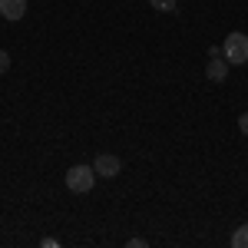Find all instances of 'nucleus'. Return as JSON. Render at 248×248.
<instances>
[{
	"label": "nucleus",
	"mask_w": 248,
	"mask_h": 248,
	"mask_svg": "<svg viewBox=\"0 0 248 248\" xmlns=\"http://www.w3.org/2000/svg\"><path fill=\"white\" fill-rule=\"evenodd\" d=\"M238 129H242V133L248 136V113H242V116H238Z\"/></svg>",
	"instance_id": "9"
},
{
	"label": "nucleus",
	"mask_w": 248,
	"mask_h": 248,
	"mask_svg": "<svg viewBox=\"0 0 248 248\" xmlns=\"http://www.w3.org/2000/svg\"><path fill=\"white\" fill-rule=\"evenodd\" d=\"M229 66H232L229 60L222 63V60H218V57H212V63H209V66H205V77H209L212 83H225V77H229Z\"/></svg>",
	"instance_id": "5"
},
{
	"label": "nucleus",
	"mask_w": 248,
	"mask_h": 248,
	"mask_svg": "<svg viewBox=\"0 0 248 248\" xmlns=\"http://www.w3.org/2000/svg\"><path fill=\"white\" fill-rule=\"evenodd\" d=\"M93 169H96V175H99V179H116V175H119V169H123V162H119L113 153H99L93 159Z\"/></svg>",
	"instance_id": "3"
},
{
	"label": "nucleus",
	"mask_w": 248,
	"mask_h": 248,
	"mask_svg": "<svg viewBox=\"0 0 248 248\" xmlns=\"http://www.w3.org/2000/svg\"><path fill=\"white\" fill-rule=\"evenodd\" d=\"M149 3H153L155 10H162V14H172L175 10V0H149Z\"/></svg>",
	"instance_id": "7"
},
{
	"label": "nucleus",
	"mask_w": 248,
	"mask_h": 248,
	"mask_svg": "<svg viewBox=\"0 0 248 248\" xmlns=\"http://www.w3.org/2000/svg\"><path fill=\"white\" fill-rule=\"evenodd\" d=\"M222 53H225V60H229L232 66H245V63H248V37L242 33V30L229 33V37H225V46H222Z\"/></svg>",
	"instance_id": "2"
},
{
	"label": "nucleus",
	"mask_w": 248,
	"mask_h": 248,
	"mask_svg": "<svg viewBox=\"0 0 248 248\" xmlns=\"http://www.w3.org/2000/svg\"><path fill=\"white\" fill-rule=\"evenodd\" d=\"M126 248H146V238H129V245Z\"/></svg>",
	"instance_id": "10"
},
{
	"label": "nucleus",
	"mask_w": 248,
	"mask_h": 248,
	"mask_svg": "<svg viewBox=\"0 0 248 248\" xmlns=\"http://www.w3.org/2000/svg\"><path fill=\"white\" fill-rule=\"evenodd\" d=\"M232 248H248V225H238L232 232Z\"/></svg>",
	"instance_id": "6"
},
{
	"label": "nucleus",
	"mask_w": 248,
	"mask_h": 248,
	"mask_svg": "<svg viewBox=\"0 0 248 248\" xmlns=\"http://www.w3.org/2000/svg\"><path fill=\"white\" fill-rule=\"evenodd\" d=\"M63 182H66V189H70V192L86 195V192L96 186V169L79 162V166H73V169H66V179H63Z\"/></svg>",
	"instance_id": "1"
},
{
	"label": "nucleus",
	"mask_w": 248,
	"mask_h": 248,
	"mask_svg": "<svg viewBox=\"0 0 248 248\" xmlns=\"http://www.w3.org/2000/svg\"><path fill=\"white\" fill-rule=\"evenodd\" d=\"M27 14V0H0V17L3 20H20Z\"/></svg>",
	"instance_id": "4"
},
{
	"label": "nucleus",
	"mask_w": 248,
	"mask_h": 248,
	"mask_svg": "<svg viewBox=\"0 0 248 248\" xmlns=\"http://www.w3.org/2000/svg\"><path fill=\"white\" fill-rule=\"evenodd\" d=\"M7 70H10V53H7V50H0V77H3Z\"/></svg>",
	"instance_id": "8"
}]
</instances>
